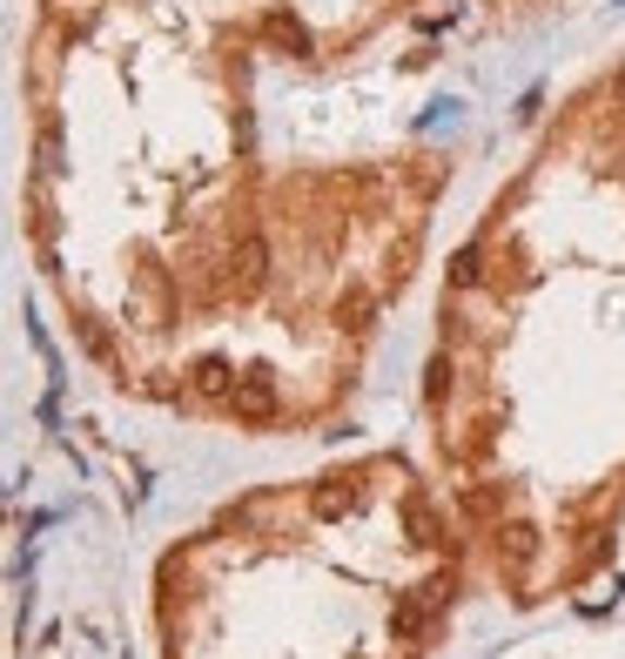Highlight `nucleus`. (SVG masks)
I'll return each instance as SVG.
<instances>
[{
	"label": "nucleus",
	"instance_id": "f257e3e1",
	"mask_svg": "<svg viewBox=\"0 0 625 659\" xmlns=\"http://www.w3.org/2000/svg\"><path fill=\"white\" fill-rule=\"evenodd\" d=\"M417 451L512 612L572 606L625 559V54L538 114L444 249Z\"/></svg>",
	"mask_w": 625,
	"mask_h": 659
},
{
	"label": "nucleus",
	"instance_id": "f03ea898",
	"mask_svg": "<svg viewBox=\"0 0 625 659\" xmlns=\"http://www.w3.org/2000/svg\"><path fill=\"white\" fill-rule=\"evenodd\" d=\"M485 586L424 451L243 491L155 572L169 659H444Z\"/></svg>",
	"mask_w": 625,
	"mask_h": 659
},
{
	"label": "nucleus",
	"instance_id": "7ed1b4c3",
	"mask_svg": "<svg viewBox=\"0 0 625 659\" xmlns=\"http://www.w3.org/2000/svg\"><path fill=\"white\" fill-rule=\"evenodd\" d=\"M262 41L296 74H343L390 34H404L424 0H249Z\"/></svg>",
	"mask_w": 625,
	"mask_h": 659
},
{
	"label": "nucleus",
	"instance_id": "20e7f679",
	"mask_svg": "<svg viewBox=\"0 0 625 659\" xmlns=\"http://www.w3.org/2000/svg\"><path fill=\"white\" fill-rule=\"evenodd\" d=\"M572 8H592V0H471L478 27H491V34H518V27H538L552 14H572Z\"/></svg>",
	"mask_w": 625,
	"mask_h": 659
}]
</instances>
